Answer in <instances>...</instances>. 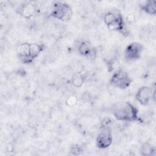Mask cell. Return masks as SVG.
I'll return each instance as SVG.
<instances>
[{"label": "cell", "instance_id": "obj_11", "mask_svg": "<svg viewBox=\"0 0 156 156\" xmlns=\"http://www.w3.org/2000/svg\"><path fill=\"white\" fill-rule=\"evenodd\" d=\"M140 153L141 155L144 156L155 155V149L149 143H144L140 147Z\"/></svg>", "mask_w": 156, "mask_h": 156}, {"label": "cell", "instance_id": "obj_6", "mask_svg": "<svg viewBox=\"0 0 156 156\" xmlns=\"http://www.w3.org/2000/svg\"><path fill=\"white\" fill-rule=\"evenodd\" d=\"M132 81L128 73L121 69L115 71L110 80V84L113 87L121 90L127 88L130 85Z\"/></svg>", "mask_w": 156, "mask_h": 156}, {"label": "cell", "instance_id": "obj_8", "mask_svg": "<svg viewBox=\"0 0 156 156\" xmlns=\"http://www.w3.org/2000/svg\"><path fill=\"white\" fill-rule=\"evenodd\" d=\"M143 46L138 42L129 44L124 51V58L126 61H135L139 59L143 51Z\"/></svg>", "mask_w": 156, "mask_h": 156}, {"label": "cell", "instance_id": "obj_4", "mask_svg": "<svg viewBox=\"0 0 156 156\" xmlns=\"http://www.w3.org/2000/svg\"><path fill=\"white\" fill-rule=\"evenodd\" d=\"M110 124L111 120L108 118H104L101 122L100 132L96 140V146L99 149H106L112 143L113 136Z\"/></svg>", "mask_w": 156, "mask_h": 156}, {"label": "cell", "instance_id": "obj_1", "mask_svg": "<svg viewBox=\"0 0 156 156\" xmlns=\"http://www.w3.org/2000/svg\"><path fill=\"white\" fill-rule=\"evenodd\" d=\"M112 113L118 121L132 122L138 119V110L131 103L126 101L117 102L111 107Z\"/></svg>", "mask_w": 156, "mask_h": 156}, {"label": "cell", "instance_id": "obj_9", "mask_svg": "<svg viewBox=\"0 0 156 156\" xmlns=\"http://www.w3.org/2000/svg\"><path fill=\"white\" fill-rule=\"evenodd\" d=\"M77 50L81 55L88 59L93 60L96 57V49L88 40H83L80 41L78 44Z\"/></svg>", "mask_w": 156, "mask_h": 156}, {"label": "cell", "instance_id": "obj_12", "mask_svg": "<svg viewBox=\"0 0 156 156\" xmlns=\"http://www.w3.org/2000/svg\"><path fill=\"white\" fill-rule=\"evenodd\" d=\"M83 80H84V78L83 75L80 73H77L75 74L73 77L72 82L75 87H79L82 85L83 82Z\"/></svg>", "mask_w": 156, "mask_h": 156}, {"label": "cell", "instance_id": "obj_2", "mask_svg": "<svg viewBox=\"0 0 156 156\" xmlns=\"http://www.w3.org/2000/svg\"><path fill=\"white\" fill-rule=\"evenodd\" d=\"M44 48L43 44L25 42L17 46L16 54L23 63L29 64L40 55Z\"/></svg>", "mask_w": 156, "mask_h": 156}, {"label": "cell", "instance_id": "obj_7", "mask_svg": "<svg viewBox=\"0 0 156 156\" xmlns=\"http://www.w3.org/2000/svg\"><path fill=\"white\" fill-rule=\"evenodd\" d=\"M135 98L141 105H147L152 99L155 101V89L148 86H142L137 90Z\"/></svg>", "mask_w": 156, "mask_h": 156}, {"label": "cell", "instance_id": "obj_13", "mask_svg": "<svg viewBox=\"0 0 156 156\" xmlns=\"http://www.w3.org/2000/svg\"><path fill=\"white\" fill-rule=\"evenodd\" d=\"M83 152L82 147L79 144H73L70 147V153L73 155H79Z\"/></svg>", "mask_w": 156, "mask_h": 156}, {"label": "cell", "instance_id": "obj_3", "mask_svg": "<svg viewBox=\"0 0 156 156\" xmlns=\"http://www.w3.org/2000/svg\"><path fill=\"white\" fill-rule=\"evenodd\" d=\"M104 21L109 29L117 31L126 36L129 35V31L120 10H112L108 12L104 15Z\"/></svg>", "mask_w": 156, "mask_h": 156}, {"label": "cell", "instance_id": "obj_5", "mask_svg": "<svg viewBox=\"0 0 156 156\" xmlns=\"http://www.w3.org/2000/svg\"><path fill=\"white\" fill-rule=\"evenodd\" d=\"M73 15L71 6L67 3L62 1H56L53 4L51 16L63 22L69 21Z\"/></svg>", "mask_w": 156, "mask_h": 156}, {"label": "cell", "instance_id": "obj_10", "mask_svg": "<svg viewBox=\"0 0 156 156\" xmlns=\"http://www.w3.org/2000/svg\"><path fill=\"white\" fill-rule=\"evenodd\" d=\"M140 7L143 11L149 15H155L156 14L155 1L149 0L144 1L140 5Z\"/></svg>", "mask_w": 156, "mask_h": 156}]
</instances>
